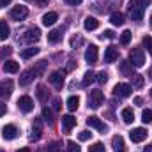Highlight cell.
<instances>
[{
    "instance_id": "cell-1",
    "label": "cell",
    "mask_w": 152,
    "mask_h": 152,
    "mask_svg": "<svg viewBox=\"0 0 152 152\" xmlns=\"http://www.w3.org/2000/svg\"><path fill=\"white\" fill-rule=\"evenodd\" d=\"M46 60H41V62H37L34 67H30L28 71H25L23 75L20 76V85L21 87H27L30 81H34V78H37V76H41L42 73H44V69H46Z\"/></svg>"
},
{
    "instance_id": "cell-2",
    "label": "cell",
    "mask_w": 152,
    "mask_h": 152,
    "mask_svg": "<svg viewBox=\"0 0 152 152\" xmlns=\"http://www.w3.org/2000/svg\"><path fill=\"white\" fill-rule=\"evenodd\" d=\"M149 4V0H129V16L133 21H142L143 20V12H145V5Z\"/></svg>"
},
{
    "instance_id": "cell-3",
    "label": "cell",
    "mask_w": 152,
    "mask_h": 152,
    "mask_svg": "<svg viewBox=\"0 0 152 152\" xmlns=\"http://www.w3.org/2000/svg\"><path fill=\"white\" fill-rule=\"evenodd\" d=\"M129 62L133 64V67H142L145 64V55L142 48H133L129 51Z\"/></svg>"
},
{
    "instance_id": "cell-4",
    "label": "cell",
    "mask_w": 152,
    "mask_h": 152,
    "mask_svg": "<svg viewBox=\"0 0 152 152\" xmlns=\"http://www.w3.org/2000/svg\"><path fill=\"white\" fill-rule=\"evenodd\" d=\"M103 103H104V94L101 90H90V94H88V106L97 110V108H101Z\"/></svg>"
},
{
    "instance_id": "cell-5",
    "label": "cell",
    "mask_w": 152,
    "mask_h": 152,
    "mask_svg": "<svg viewBox=\"0 0 152 152\" xmlns=\"http://www.w3.org/2000/svg\"><path fill=\"white\" fill-rule=\"evenodd\" d=\"M131 92H133V87L131 85H127V83H118V85H115L113 88V96L115 97H129L131 96Z\"/></svg>"
},
{
    "instance_id": "cell-6",
    "label": "cell",
    "mask_w": 152,
    "mask_h": 152,
    "mask_svg": "<svg viewBox=\"0 0 152 152\" xmlns=\"http://www.w3.org/2000/svg\"><path fill=\"white\" fill-rule=\"evenodd\" d=\"M27 16H28V9L25 5H16V7L11 9V18L14 21H23Z\"/></svg>"
},
{
    "instance_id": "cell-7",
    "label": "cell",
    "mask_w": 152,
    "mask_h": 152,
    "mask_svg": "<svg viewBox=\"0 0 152 152\" xmlns=\"http://www.w3.org/2000/svg\"><path fill=\"white\" fill-rule=\"evenodd\" d=\"M18 108H20L23 113H30V112L34 110V101H32V97H30V96H21V97L18 99Z\"/></svg>"
},
{
    "instance_id": "cell-8",
    "label": "cell",
    "mask_w": 152,
    "mask_h": 152,
    "mask_svg": "<svg viewBox=\"0 0 152 152\" xmlns=\"http://www.w3.org/2000/svg\"><path fill=\"white\" fill-rule=\"evenodd\" d=\"M87 126H90V127H94V129H97V131H101V133H106V131H108V126L103 124L101 118L96 117V115H90V117L87 118Z\"/></svg>"
},
{
    "instance_id": "cell-9",
    "label": "cell",
    "mask_w": 152,
    "mask_h": 152,
    "mask_svg": "<svg viewBox=\"0 0 152 152\" xmlns=\"http://www.w3.org/2000/svg\"><path fill=\"white\" fill-rule=\"evenodd\" d=\"M39 37H41V30L39 28H28L27 32H25V36H23V42L25 44H34V42H37Z\"/></svg>"
},
{
    "instance_id": "cell-10",
    "label": "cell",
    "mask_w": 152,
    "mask_h": 152,
    "mask_svg": "<svg viewBox=\"0 0 152 152\" xmlns=\"http://www.w3.org/2000/svg\"><path fill=\"white\" fill-rule=\"evenodd\" d=\"M129 138H131L133 143H140V142H143V140L147 138V129L136 127V129H133V131L129 133Z\"/></svg>"
},
{
    "instance_id": "cell-11",
    "label": "cell",
    "mask_w": 152,
    "mask_h": 152,
    "mask_svg": "<svg viewBox=\"0 0 152 152\" xmlns=\"http://www.w3.org/2000/svg\"><path fill=\"white\" fill-rule=\"evenodd\" d=\"M18 127L14 126V124H7V126H4L2 127V136L5 138V140H14L16 136H18Z\"/></svg>"
},
{
    "instance_id": "cell-12",
    "label": "cell",
    "mask_w": 152,
    "mask_h": 152,
    "mask_svg": "<svg viewBox=\"0 0 152 152\" xmlns=\"http://www.w3.org/2000/svg\"><path fill=\"white\" fill-rule=\"evenodd\" d=\"M12 94V81L11 80H2L0 81V99H7Z\"/></svg>"
},
{
    "instance_id": "cell-13",
    "label": "cell",
    "mask_w": 152,
    "mask_h": 152,
    "mask_svg": "<svg viewBox=\"0 0 152 152\" xmlns=\"http://www.w3.org/2000/svg\"><path fill=\"white\" fill-rule=\"evenodd\" d=\"M48 80H50V83L55 88H62L64 87V73H60V71H53L51 75L48 76Z\"/></svg>"
},
{
    "instance_id": "cell-14",
    "label": "cell",
    "mask_w": 152,
    "mask_h": 152,
    "mask_svg": "<svg viewBox=\"0 0 152 152\" xmlns=\"http://www.w3.org/2000/svg\"><path fill=\"white\" fill-rule=\"evenodd\" d=\"M97 46L96 44H90L88 48H87V51H85V60L88 62V64H96L97 62Z\"/></svg>"
},
{
    "instance_id": "cell-15",
    "label": "cell",
    "mask_w": 152,
    "mask_h": 152,
    "mask_svg": "<svg viewBox=\"0 0 152 152\" xmlns=\"http://www.w3.org/2000/svg\"><path fill=\"white\" fill-rule=\"evenodd\" d=\"M76 126V118L73 115H64L62 117V129L64 133H71V129Z\"/></svg>"
},
{
    "instance_id": "cell-16",
    "label": "cell",
    "mask_w": 152,
    "mask_h": 152,
    "mask_svg": "<svg viewBox=\"0 0 152 152\" xmlns=\"http://www.w3.org/2000/svg\"><path fill=\"white\" fill-rule=\"evenodd\" d=\"M41 133H42V120L41 118H36L34 124H32V134H30V140H39L41 138Z\"/></svg>"
},
{
    "instance_id": "cell-17",
    "label": "cell",
    "mask_w": 152,
    "mask_h": 152,
    "mask_svg": "<svg viewBox=\"0 0 152 152\" xmlns=\"http://www.w3.org/2000/svg\"><path fill=\"white\" fill-rule=\"evenodd\" d=\"M117 58H118V50H117L115 46H108L106 51H104V62H106V64H112Z\"/></svg>"
},
{
    "instance_id": "cell-18",
    "label": "cell",
    "mask_w": 152,
    "mask_h": 152,
    "mask_svg": "<svg viewBox=\"0 0 152 152\" xmlns=\"http://www.w3.org/2000/svg\"><path fill=\"white\" fill-rule=\"evenodd\" d=\"M112 145H113L115 152H126V143H124V138L120 134H115L112 138Z\"/></svg>"
},
{
    "instance_id": "cell-19",
    "label": "cell",
    "mask_w": 152,
    "mask_h": 152,
    "mask_svg": "<svg viewBox=\"0 0 152 152\" xmlns=\"http://www.w3.org/2000/svg\"><path fill=\"white\" fill-rule=\"evenodd\" d=\"M20 71V64L14 62V60H5L4 62V73H9V75H14Z\"/></svg>"
},
{
    "instance_id": "cell-20",
    "label": "cell",
    "mask_w": 152,
    "mask_h": 152,
    "mask_svg": "<svg viewBox=\"0 0 152 152\" xmlns=\"http://www.w3.org/2000/svg\"><path fill=\"white\" fill-rule=\"evenodd\" d=\"M57 20H58V14L57 12H46L42 16V25L44 27H51V25L57 23Z\"/></svg>"
},
{
    "instance_id": "cell-21",
    "label": "cell",
    "mask_w": 152,
    "mask_h": 152,
    "mask_svg": "<svg viewBox=\"0 0 152 152\" xmlns=\"http://www.w3.org/2000/svg\"><path fill=\"white\" fill-rule=\"evenodd\" d=\"M118 71L124 76H133V64L127 62V60H122L120 66H118Z\"/></svg>"
},
{
    "instance_id": "cell-22",
    "label": "cell",
    "mask_w": 152,
    "mask_h": 152,
    "mask_svg": "<svg viewBox=\"0 0 152 152\" xmlns=\"http://www.w3.org/2000/svg\"><path fill=\"white\" fill-rule=\"evenodd\" d=\"M83 27H85V30H96L99 27V21L94 16H87L85 21H83Z\"/></svg>"
},
{
    "instance_id": "cell-23",
    "label": "cell",
    "mask_w": 152,
    "mask_h": 152,
    "mask_svg": "<svg viewBox=\"0 0 152 152\" xmlns=\"http://www.w3.org/2000/svg\"><path fill=\"white\" fill-rule=\"evenodd\" d=\"M36 94H37V99L41 103H46V101L50 99V92H48V88H46L44 85H39L37 90H36Z\"/></svg>"
},
{
    "instance_id": "cell-24",
    "label": "cell",
    "mask_w": 152,
    "mask_h": 152,
    "mask_svg": "<svg viewBox=\"0 0 152 152\" xmlns=\"http://www.w3.org/2000/svg\"><path fill=\"white\" fill-rule=\"evenodd\" d=\"M60 39H62V28H55V30L48 32V42H51V44H57Z\"/></svg>"
},
{
    "instance_id": "cell-25",
    "label": "cell",
    "mask_w": 152,
    "mask_h": 152,
    "mask_svg": "<svg viewBox=\"0 0 152 152\" xmlns=\"http://www.w3.org/2000/svg\"><path fill=\"white\" fill-rule=\"evenodd\" d=\"M66 104H67V110H69V112H76L78 106H80V97H78V96H71Z\"/></svg>"
},
{
    "instance_id": "cell-26",
    "label": "cell",
    "mask_w": 152,
    "mask_h": 152,
    "mask_svg": "<svg viewBox=\"0 0 152 152\" xmlns=\"http://www.w3.org/2000/svg\"><path fill=\"white\" fill-rule=\"evenodd\" d=\"M120 117H122V120H124L126 124H131V122L134 120V113H133L131 108H124L122 113H120Z\"/></svg>"
},
{
    "instance_id": "cell-27",
    "label": "cell",
    "mask_w": 152,
    "mask_h": 152,
    "mask_svg": "<svg viewBox=\"0 0 152 152\" xmlns=\"http://www.w3.org/2000/svg\"><path fill=\"white\" fill-rule=\"evenodd\" d=\"M9 36H11V28H9V25L2 20V21H0V39H2V41H5Z\"/></svg>"
},
{
    "instance_id": "cell-28",
    "label": "cell",
    "mask_w": 152,
    "mask_h": 152,
    "mask_svg": "<svg viewBox=\"0 0 152 152\" xmlns=\"http://www.w3.org/2000/svg\"><path fill=\"white\" fill-rule=\"evenodd\" d=\"M37 53H39V48H32V46H30V48H27V50L21 51V58H23V60H28V58H32V57L37 55Z\"/></svg>"
},
{
    "instance_id": "cell-29",
    "label": "cell",
    "mask_w": 152,
    "mask_h": 152,
    "mask_svg": "<svg viewBox=\"0 0 152 152\" xmlns=\"http://www.w3.org/2000/svg\"><path fill=\"white\" fill-rule=\"evenodd\" d=\"M110 21L113 23L115 27H120V25H124V16H122V12H113V14L110 16Z\"/></svg>"
},
{
    "instance_id": "cell-30",
    "label": "cell",
    "mask_w": 152,
    "mask_h": 152,
    "mask_svg": "<svg viewBox=\"0 0 152 152\" xmlns=\"http://www.w3.org/2000/svg\"><path fill=\"white\" fill-rule=\"evenodd\" d=\"M42 118L48 122V126H53L55 124V118H53V113L50 108H42Z\"/></svg>"
},
{
    "instance_id": "cell-31",
    "label": "cell",
    "mask_w": 152,
    "mask_h": 152,
    "mask_svg": "<svg viewBox=\"0 0 152 152\" xmlns=\"http://www.w3.org/2000/svg\"><path fill=\"white\" fill-rule=\"evenodd\" d=\"M131 36H133V34H131L129 30H124V32L120 34V44H122V46H127V44L131 42Z\"/></svg>"
},
{
    "instance_id": "cell-32",
    "label": "cell",
    "mask_w": 152,
    "mask_h": 152,
    "mask_svg": "<svg viewBox=\"0 0 152 152\" xmlns=\"http://www.w3.org/2000/svg\"><path fill=\"white\" fill-rule=\"evenodd\" d=\"M131 80H133V87H136V88H142L143 87V76L142 75H133Z\"/></svg>"
},
{
    "instance_id": "cell-33",
    "label": "cell",
    "mask_w": 152,
    "mask_h": 152,
    "mask_svg": "<svg viewBox=\"0 0 152 152\" xmlns=\"http://www.w3.org/2000/svg\"><path fill=\"white\" fill-rule=\"evenodd\" d=\"M96 80V75L92 73V71H88V73H85V78H83V87H88L92 81Z\"/></svg>"
},
{
    "instance_id": "cell-34",
    "label": "cell",
    "mask_w": 152,
    "mask_h": 152,
    "mask_svg": "<svg viewBox=\"0 0 152 152\" xmlns=\"http://www.w3.org/2000/svg\"><path fill=\"white\" fill-rule=\"evenodd\" d=\"M142 120H143V124H151L152 122V110H143L142 112Z\"/></svg>"
},
{
    "instance_id": "cell-35",
    "label": "cell",
    "mask_w": 152,
    "mask_h": 152,
    "mask_svg": "<svg viewBox=\"0 0 152 152\" xmlns=\"http://www.w3.org/2000/svg\"><path fill=\"white\" fill-rule=\"evenodd\" d=\"M96 81H97V83H101V85H104V83L108 81V73H104V71L97 73V75H96Z\"/></svg>"
},
{
    "instance_id": "cell-36",
    "label": "cell",
    "mask_w": 152,
    "mask_h": 152,
    "mask_svg": "<svg viewBox=\"0 0 152 152\" xmlns=\"http://www.w3.org/2000/svg\"><path fill=\"white\" fill-rule=\"evenodd\" d=\"M88 152H104V145L101 142H96L94 145L88 147Z\"/></svg>"
},
{
    "instance_id": "cell-37",
    "label": "cell",
    "mask_w": 152,
    "mask_h": 152,
    "mask_svg": "<svg viewBox=\"0 0 152 152\" xmlns=\"http://www.w3.org/2000/svg\"><path fill=\"white\" fill-rule=\"evenodd\" d=\"M90 136H92V133L90 131H80V134H78V138H80V142H87V140H90Z\"/></svg>"
},
{
    "instance_id": "cell-38",
    "label": "cell",
    "mask_w": 152,
    "mask_h": 152,
    "mask_svg": "<svg viewBox=\"0 0 152 152\" xmlns=\"http://www.w3.org/2000/svg\"><path fill=\"white\" fill-rule=\"evenodd\" d=\"M67 152H81V149L76 145V142H67Z\"/></svg>"
},
{
    "instance_id": "cell-39",
    "label": "cell",
    "mask_w": 152,
    "mask_h": 152,
    "mask_svg": "<svg viewBox=\"0 0 152 152\" xmlns=\"http://www.w3.org/2000/svg\"><path fill=\"white\" fill-rule=\"evenodd\" d=\"M143 46L149 50V53H151V57H152V37H143Z\"/></svg>"
},
{
    "instance_id": "cell-40",
    "label": "cell",
    "mask_w": 152,
    "mask_h": 152,
    "mask_svg": "<svg viewBox=\"0 0 152 152\" xmlns=\"http://www.w3.org/2000/svg\"><path fill=\"white\" fill-rule=\"evenodd\" d=\"M11 53H12V48H11V46H5V48L0 51V58H4V57H9Z\"/></svg>"
},
{
    "instance_id": "cell-41",
    "label": "cell",
    "mask_w": 152,
    "mask_h": 152,
    "mask_svg": "<svg viewBox=\"0 0 152 152\" xmlns=\"http://www.w3.org/2000/svg\"><path fill=\"white\" fill-rule=\"evenodd\" d=\"M62 108V103H60V99H53V110L55 112H58Z\"/></svg>"
},
{
    "instance_id": "cell-42",
    "label": "cell",
    "mask_w": 152,
    "mask_h": 152,
    "mask_svg": "<svg viewBox=\"0 0 152 152\" xmlns=\"http://www.w3.org/2000/svg\"><path fill=\"white\" fill-rule=\"evenodd\" d=\"M104 37H106V39H113L115 37V32H113V30H104Z\"/></svg>"
},
{
    "instance_id": "cell-43",
    "label": "cell",
    "mask_w": 152,
    "mask_h": 152,
    "mask_svg": "<svg viewBox=\"0 0 152 152\" xmlns=\"http://www.w3.org/2000/svg\"><path fill=\"white\" fill-rule=\"evenodd\" d=\"M34 2H36L37 7H44V5H48V0H34Z\"/></svg>"
},
{
    "instance_id": "cell-44",
    "label": "cell",
    "mask_w": 152,
    "mask_h": 152,
    "mask_svg": "<svg viewBox=\"0 0 152 152\" xmlns=\"http://www.w3.org/2000/svg\"><path fill=\"white\" fill-rule=\"evenodd\" d=\"M66 4H69V5H80L81 4V0H64Z\"/></svg>"
},
{
    "instance_id": "cell-45",
    "label": "cell",
    "mask_w": 152,
    "mask_h": 152,
    "mask_svg": "<svg viewBox=\"0 0 152 152\" xmlns=\"http://www.w3.org/2000/svg\"><path fill=\"white\" fill-rule=\"evenodd\" d=\"M5 112H7V106H5L4 103H0V117H2V115L5 113Z\"/></svg>"
},
{
    "instance_id": "cell-46",
    "label": "cell",
    "mask_w": 152,
    "mask_h": 152,
    "mask_svg": "<svg viewBox=\"0 0 152 152\" xmlns=\"http://www.w3.org/2000/svg\"><path fill=\"white\" fill-rule=\"evenodd\" d=\"M134 104L142 106V104H143V99H142V97H134Z\"/></svg>"
},
{
    "instance_id": "cell-47",
    "label": "cell",
    "mask_w": 152,
    "mask_h": 152,
    "mask_svg": "<svg viewBox=\"0 0 152 152\" xmlns=\"http://www.w3.org/2000/svg\"><path fill=\"white\" fill-rule=\"evenodd\" d=\"M12 0H0V7H5V5H9Z\"/></svg>"
},
{
    "instance_id": "cell-48",
    "label": "cell",
    "mask_w": 152,
    "mask_h": 152,
    "mask_svg": "<svg viewBox=\"0 0 152 152\" xmlns=\"http://www.w3.org/2000/svg\"><path fill=\"white\" fill-rule=\"evenodd\" d=\"M143 152H152V145H147V147H143Z\"/></svg>"
},
{
    "instance_id": "cell-49",
    "label": "cell",
    "mask_w": 152,
    "mask_h": 152,
    "mask_svg": "<svg viewBox=\"0 0 152 152\" xmlns=\"http://www.w3.org/2000/svg\"><path fill=\"white\" fill-rule=\"evenodd\" d=\"M18 152H30V149H27V147H25V149H20Z\"/></svg>"
},
{
    "instance_id": "cell-50",
    "label": "cell",
    "mask_w": 152,
    "mask_h": 152,
    "mask_svg": "<svg viewBox=\"0 0 152 152\" xmlns=\"http://www.w3.org/2000/svg\"><path fill=\"white\" fill-rule=\"evenodd\" d=\"M149 76H151V78H152V69H151V71H149Z\"/></svg>"
},
{
    "instance_id": "cell-51",
    "label": "cell",
    "mask_w": 152,
    "mask_h": 152,
    "mask_svg": "<svg viewBox=\"0 0 152 152\" xmlns=\"http://www.w3.org/2000/svg\"><path fill=\"white\" fill-rule=\"evenodd\" d=\"M151 27H152V16H151Z\"/></svg>"
},
{
    "instance_id": "cell-52",
    "label": "cell",
    "mask_w": 152,
    "mask_h": 152,
    "mask_svg": "<svg viewBox=\"0 0 152 152\" xmlns=\"http://www.w3.org/2000/svg\"><path fill=\"white\" fill-rule=\"evenodd\" d=\"M151 97H152V88H151Z\"/></svg>"
},
{
    "instance_id": "cell-53",
    "label": "cell",
    "mask_w": 152,
    "mask_h": 152,
    "mask_svg": "<svg viewBox=\"0 0 152 152\" xmlns=\"http://www.w3.org/2000/svg\"><path fill=\"white\" fill-rule=\"evenodd\" d=\"M0 152H4V151H2V149H0Z\"/></svg>"
}]
</instances>
